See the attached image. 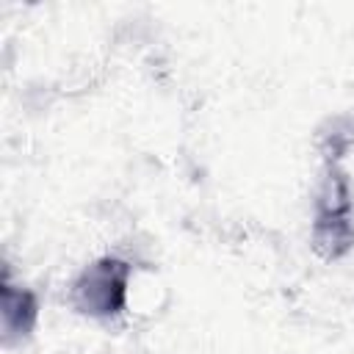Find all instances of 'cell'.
Instances as JSON below:
<instances>
[{"label":"cell","instance_id":"5","mask_svg":"<svg viewBox=\"0 0 354 354\" xmlns=\"http://www.w3.org/2000/svg\"><path fill=\"white\" fill-rule=\"evenodd\" d=\"M315 149L324 163H343L354 152V111L329 113L315 127Z\"/></svg>","mask_w":354,"mask_h":354},{"label":"cell","instance_id":"4","mask_svg":"<svg viewBox=\"0 0 354 354\" xmlns=\"http://www.w3.org/2000/svg\"><path fill=\"white\" fill-rule=\"evenodd\" d=\"M310 249L324 263H337L354 252V213L348 216H313Z\"/></svg>","mask_w":354,"mask_h":354},{"label":"cell","instance_id":"1","mask_svg":"<svg viewBox=\"0 0 354 354\" xmlns=\"http://www.w3.org/2000/svg\"><path fill=\"white\" fill-rule=\"evenodd\" d=\"M136 263L122 252H108L86 263L69 282V307L91 321L111 324L124 315Z\"/></svg>","mask_w":354,"mask_h":354},{"label":"cell","instance_id":"3","mask_svg":"<svg viewBox=\"0 0 354 354\" xmlns=\"http://www.w3.org/2000/svg\"><path fill=\"white\" fill-rule=\"evenodd\" d=\"M313 216H348L354 213V183L343 163H321L310 194Z\"/></svg>","mask_w":354,"mask_h":354},{"label":"cell","instance_id":"2","mask_svg":"<svg viewBox=\"0 0 354 354\" xmlns=\"http://www.w3.org/2000/svg\"><path fill=\"white\" fill-rule=\"evenodd\" d=\"M39 324V296L33 288L17 282L11 271L0 279V332L6 346L25 343Z\"/></svg>","mask_w":354,"mask_h":354}]
</instances>
